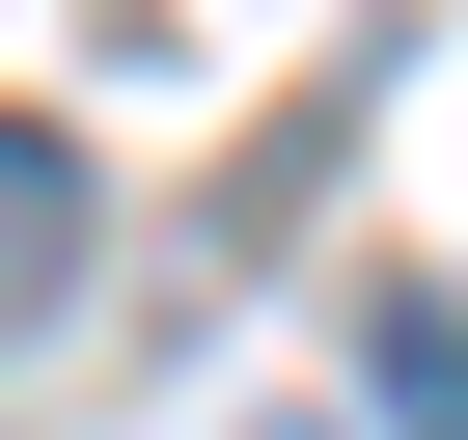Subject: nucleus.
<instances>
[{"instance_id": "nucleus-3", "label": "nucleus", "mask_w": 468, "mask_h": 440, "mask_svg": "<svg viewBox=\"0 0 468 440\" xmlns=\"http://www.w3.org/2000/svg\"><path fill=\"white\" fill-rule=\"evenodd\" d=\"M249 440H358V413H249Z\"/></svg>"}, {"instance_id": "nucleus-2", "label": "nucleus", "mask_w": 468, "mask_h": 440, "mask_svg": "<svg viewBox=\"0 0 468 440\" xmlns=\"http://www.w3.org/2000/svg\"><path fill=\"white\" fill-rule=\"evenodd\" d=\"M386 413H413V440H468V303H386Z\"/></svg>"}, {"instance_id": "nucleus-1", "label": "nucleus", "mask_w": 468, "mask_h": 440, "mask_svg": "<svg viewBox=\"0 0 468 440\" xmlns=\"http://www.w3.org/2000/svg\"><path fill=\"white\" fill-rule=\"evenodd\" d=\"M56 276H83V138H28V110H0V358L56 330Z\"/></svg>"}]
</instances>
